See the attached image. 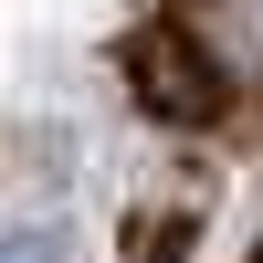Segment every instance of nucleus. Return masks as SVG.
I'll return each instance as SVG.
<instances>
[{"label": "nucleus", "instance_id": "obj_2", "mask_svg": "<svg viewBox=\"0 0 263 263\" xmlns=\"http://www.w3.org/2000/svg\"><path fill=\"white\" fill-rule=\"evenodd\" d=\"M0 263H84V242H74V221L42 211V221H11V232H0Z\"/></svg>", "mask_w": 263, "mask_h": 263}, {"label": "nucleus", "instance_id": "obj_1", "mask_svg": "<svg viewBox=\"0 0 263 263\" xmlns=\"http://www.w3.org/2000/svg\"><path fill=\"white\" fill-rule=\"evenodd\" d=\"M126 95H137L158 126H211L232 105V84H221V63H211L190 32H137L126 42Z\"/></svg>", "mask_w": 263, "mask_h": 263}]
</instances>
